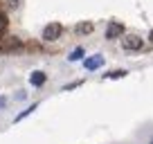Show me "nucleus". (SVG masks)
<instances>
[{
    "instance_id": "f257e3e1",
    "label": "nucleus",
    "mask_w": 153,
    "mask_h": 144,
    "mask_svg": "<svg viewBox=\"0 0 153 144\" xmlns=\"http://www.w3.org/2000/svg\"><path fill=\"white\" fill-rule=\"evenodd\" d=\"M63 34V25L61 23H50L48 27L43 29V41H56Z\"/></svg>"
},
{
    "instance_id": "f03ea898",
    "label": "nucleus",
    "mask_w": 153,
    "mask_h": 144,
    "mask_svg": "<svg viewBox=\"0 0 153 144\" xmlns=\"http://www.w3.org/2000/svg\"><path fill=\"white\" fill-rule=\"evenodd\" d=\"M122 48H124L126 52L142 50V39H140V36H135V34H128V36H124V39H122Z\"/></svg>"
},
{
    "instance_id": "7ed1b4c3",
    "label": "nucleus",
    "mask_w": 153,
    "mask_h": 144,
    "mask_svg": "<svg viewBox=\"0 0 153 144\" xmlns=\"http://www.w3.org/2000/svg\"><path fill=\"white\" fill-rule=\"evenodd\" d=\"M122 34H124V25H122V23H117V20L108 23V27H106V39H108V41L120 39Z\"/></svg>"
},
{
    "instance_id": "20e7f679",
    "label": "nucleus",
    "mask_w": 153,
    "mask_h": 144,
    "mask_svg": "<svg viewBox=\"0 0 153 144\" xmlns=\"http://www.w3.org/2000/svg\"><path fill=\"white\" fill-rule=\"evenodd\" d=\"M0 50H5V52H14V50H20V41L14 39V36H7V39L0 41Z\"/></svg>"
},
{
    "instance_id": "39448f33",
    "label": "nucleus",
    "mask_w": 153,
    "mask_h": 144,
    "mask_svg": "<svg viewBox=\"0 0 153 144\" xmlns=\"http://www.w3.org/2000/svg\"><path fill=\"white\" fill-rule=\"evenodd\" d=\"M45 81H48V74H45V72H41V70H36V72H32V74H29V83H32L34 88H41Z\"/></svg>"
},
{
    "instance_id": "423d86ee",
    "label": "nucleus",
    "mask_w": 153,
    "mask_h": 144,
    "mask_svg": "<svg viewBox=\"0 0 153 144\" xmlns=\"http://www.w3.org/2000/svg\"><path fill=\"white\" fill-rule=\"evenodd\" d=\"M83 65H86V70H97V68L104 65V56H101V54H95V56L86 59V61H83Z\"/></svg>"
},
{
    "instance_id": "0eeeda50",
    "label": "nucleus",
    "mask_w": 153,
    "mask_h": 144,
    "mask_svg": "<svg viewBox=\"0 0 153 144\" xmlns=\"http://www.w3.org/2000/svg\"><path fill=\"white\" fill-rule=\"evenodd\" d=\"M92 29H95V25H92V23H79V25L74 27V32H76V34H90Z\"/></svg>"
},
{
    "instance_id": "6e6552de",
    "label": "nucleus",
    "mask_w": 153,
    "mask_h": 144,
    "mask_svg": "<svg viewBox=\"0 0 153 144\" xmlns=\"http://www.w3.org/2000/svg\"><path fill=\"white\" fill-rule=\"evenodd\" d=\"M68 59H70V61H81V59H83V48H76V50H72V54H70Z\"/></svg>"
},
{
    "instance_id": "1a4fd4ad",
    "label": "nucleus",
    "mask_w": 153,
    "mask_h": 144,
    "mask_svg": "<svg viewBox=\"0 0 153 144\" xmlns=\"http://www.w3.org/2000/svg\"><path fill=\"white\" fill-rule=\"evenodd\" d=\"M106 79H122V77H126V70H113V72H108V74H104Z\"/></svg>"
},
{
    "instance_id": "9d476101",
    "label": "nucleus",
    "mask_w": 153,
    "mask_h": 144,
    "mask_svg": "<svg viewBox=\"0 0 153 144\" xmlns=\"http://www.w3.org/2000/svg\"><path fill=\"white\" fill-rule=\"evenodd\" d=\"M36 108H38V104H34V106H29L27 111H23V113H20V115H16V120H14V122H20V120H23V117H27V115H29V113H34V111H36Z\"/></svg>"
},
{
    "instance_id": "9b49d317",
    "label": "nucleus",
    "mask_w": 153,
    "mask_h": 144,
    "mask_svg": "<svg viewBox=\"0 0 153 144\" xmlns=\"http://www.w3.org/2000/svg\"><path fill=\"white\" fill-rule=\"evenodd\" d=\"M7 25H9V23H7V16H5V14H2V11H0V34H5V29H7Z\"/></svg>"
},
{
    "instance_id": "f8f14e48",
    "label": "nucleus",
    "mask_w": 153,
    "mask_h": 144,
    "mask_svg": "<svg viewBox=\"0 0 153 144\" xmlns=\"http://www.w3.org/2000/svg\"><path fill=\"white\" fill-rule=\"evenodd\" d=\"M9 5H11V7H16V5H18V0H9Z\"/></svg>"
},
{
    "instance_id": "ddd939ff",
    "label": "nucleus",
    "mask_w": 153,
    "mask_h": 144,
    "mask_svg": "<svg viewBox=\"0 0 153 144\" xmlns=\"http://www.w3.org/2000/svg\"><path fill=\"white\" fill-rule=\"evenodd\" d=\"M2 106H5V97H0V108H2Z\"/></svg>"
},
{
    "instance_id": "4468645a",
    "label": "nucleus",
    "mask_w": 153,
    "mask_h": 144,
    "mask_svg": "<svg viewBox=\"0 0 153 144\" xmlns=\"http://www.w3.org/2000/svg\"><path fill=\"white\" fill-rule=\"evenodd\" d=\"M151 41H153V32H151Z\"/></svg>"
},
{
    "instance_id": "2eb2a0df",
    "label": "nucleus",
    "mask_w": 153,
    "mask_h": 144,
    "mask_svg": "<svg viewBox=\"0 0 153 144\" xmlns=\"http://www.w3.org/2000/svg\"><path fill=\"white\" fill-rule=\"evenodd\" d=\"M151 144H153V140H151Z\"/></svg>"
}]
</instances>
